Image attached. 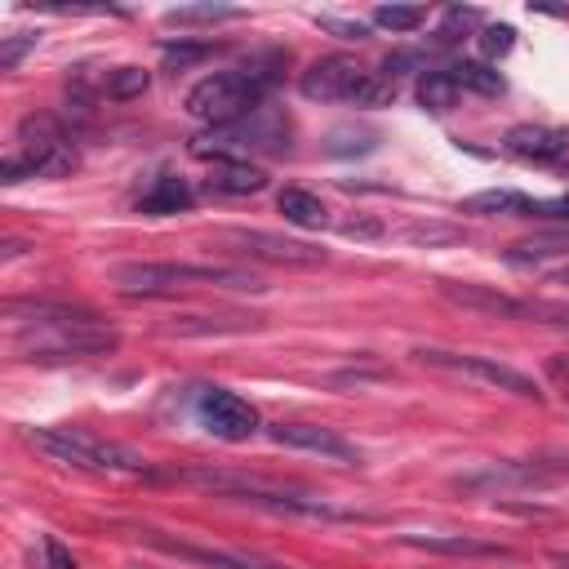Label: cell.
<instances>
[{"label":"cell","instance_id":"16","mask_svg":"<svg viewBox=\"0 0 569 569\" xmlns=\"http://www.w3.org/2000/svg\"><path fill=\"white\" fill-rule=\"evenodd\" d=\"M156 547L191 560V565H204V569H289V565H276V560H262V556H240V551H209V547H191V542H169L160 533H151Z\"/></svg>","mask_w":569,"mask_h":569},{"label":"cell","instance_id":"19","mask_svg":"<svg viewBox=\"0 0 569 569\" xmlns=\"http://www.w3.org/2000/svg\"><path fill=\"white\" fill-rule=\"evenodd\" d=\"M276 209L284 213V222L307 227V231H320V227L329 222L325 200H320V196H311V191H302V187H284V191L276 196Z\"/></svg>","mask_w":569,"mask_h":569},{"label":"cell","instance_id":"6","mask_svg":"<svg viewBox=\"0 0 569 569\" xmlns=\"http://www.w3.org/2000/svg\"><path fill=\"white\" fill-rule=\"evenodd\" d=\"M76 169V147L49 116H27L13 133V147L0 160V182L22 178H62Z\"/></svg>","mask_w":569,"mask_h":569},{"label":"cell","instance_id":"14","mask_svg":"<svg viewBox=\"0 0 569 569\" xmlns=\"http://www.w3.org/2000/svg\"><path fill=\"white\" fill-rule=\"evenodd\" d=\"M502 147L511 151V156H520V160H538V164H551V160H560L565 151H569V133L565 129H551V124H511L507 133H502Z\"/></svg>","mask_w":569,"mask_h":569},{"label":"cell","instance_id":"11","mask_svg":"<svg viewBox=\"0 0 569 569\" xmlns=\"http://www.w3.org/2000/svg\"><path fill=\"white\" fill-rule=\"evenodd\" d=\"M196 413H200L204 431L218 436V440H227V445H240V440H249V436L258 431V409H253L244 396L222 391V387H209V391L200 396Z\"/></svg>","mask_w":569,"mask_h":569},{"label":"cell","instance_id":"35","mask_svg":"<svg viewBox=\"0 0 569 569\" xmlns=\"http://www.w3.org/2000/svg\"><path fill=\"white\" fill-rule=\"evenodd\" d=\"M204 53H209V44H182V49L164 44V58L178 62V67H187V62H196V58H204Z\"/></svg>","mask_w":569,"mask_h":569},{"label":"cell","instance_id":"21","mask_svg":"<svg viewBox=\"0 0 569 569\" xmlns=\"http://www.w3.org/2000/svg\"><path fill=\"white\" fill-rule=\"evenodd\" d=\"M147 89H151V71H147V67H133V62L111 67V71L102 76V93H107V98H116V102L142 98Z\"/></svg>","mask_w":569,"mask_h":569},{"label":"cell","instance_id":"23","mask_svg":"<svg viewBox=\"0 0 569 569\" xmlns=\"http://www.w3.org/2000/svg\"><path fill=\"white\" fill-rule=\"evenodd\" d=\"M449 76H453L458 89H471V93H485V98H498L507 89V80L489 62H453Z\"/></svg>","mask_w":569,"mask_h":569},{"label":"cell","instance_id":"9","mask_svg":"<svg viewBox=\"0 0 569 569\" xmlns=\"http://www.w3.org/2000/svg\"><path fill=\"white\" fill-rule=\"evenodd\" d=\"M213 240L222 249H231L240 258H258V262H280V267H316V262H325V249H316L307 240H293V236L262 231V227H227Z\"/></svg>","mask_w":569,"mask_h":569},{"label":"cell","instance_id":"32","mask_svg":"<svg viewBox=\"0 0 569 569\" xmlns=\"http://www.w3.org/2000/svg\"><path fill=\"white\" fill-rule=\"evenodd\" d=\"M36 40H40V36H31V31L4 36V40H0V71H13V67L22 62V53H27V49H36Z\"/></svg>","mask_w":569,"mask_h":569},{"label":"cell","instance_id":"22","mask_svg":"<svg viewBox=\"0 0 569 569\" xmlns=\"http://www.w3.org/2000/svg\"><path fill=\"white\" fill-rule=\"evenodd\" d=\"M258 320L249 316H222V320H213V316H178L173 325H164V333H178V338H191V333H244V329H253Z\"/></svg>","mask_w":569,"mask_h":569},{"label":"cell","instance_id":"17","mask_svg":"<svg viewBox=\"0 0 569 569\" xmlns=\"http://www.w3.org/2000/svg\"><path fill=\"white\" fill-rule=\"evenodd\" d=\"M267 187V173L249 160H218L204 178V191L213 196H258Z\"/></svg>","mask_w":569,"mask_h":569},{"label":"cell","instance_id":"39","mask_svg":"<svg viewBox=\"0 0 569 569\" xmlns=\"http://www.w3.org/2000/svg\"><path fill=\"white\" fill-rule=\"evenodd\" d=\"M129 569H142V565H129Z\"/></svg>","mask_w":569,"mask_h":569},{"label":"cell","instance_id":"3","mask_svg":"<svg viewBox=\"0 0 569 569\" xmlns=\"http://www.w3.org/2000/svg\"><path fill=\"white\" fill-rule=\"evenodd\" d=\"M173 480L182 485H196V489H213V493H231L240 502H253V507H267L276 516H307V520H365V511H351V507H338L329 498H316V493H302V489H284V485H271V480H258V476H236V471H213V467H178L169 471Z\"/></svg>","mask_w":569,"mask_h":569},{"label":"cell","instance_id":"29","mask_svg":"<svg viewBox=\"0 0 569 569\" xmlns=\"http://www.w3.org/2000/svg\"><path fill=\"white\" fill-rule=\"evenodd\" d=\"M405 240L427 244V249H436V244H458V240H462V227H449V222H418V227L405 231Z\"/></svg>","mask_w":569,"mask_h":569},{"label":"cell","instance_id":"4","mask_svg":"<svg viewBox=\"0 0 569 569\" xmlns=\"http://www.w3.org/2000/svg\"><path fill=\"white\" fill-rule=\"evenodd\" d=\"M111 284L120 293H142V298H160L187 284H213V289H231V293H262L267 280L244 271V267H227V262H120L111 267Z\"/></svg>","mask_w":569,"mask_h":569},{"label":"cell","instance_id":"28","mask_svg":"<svg viewBox=\"0 0 569 569\" xmlns=\"http://www.w3.org/2000/svg\"><path fill=\"white\" fill-rule=\"evenodd\" d=\"M560 249H569V236H538V240H520V244H511L507 262H538V258L560 253Z\"/></svg>","mask_w":569,"mask_h":569},{"label":"cell","instance_id":"8","mask_svg":"<svg viewBox=\"0 0 569 569\" xmlns=\"http://www.w3.org/2000/svg\"><path fill=\"white\" fill-rule=\"evenodd\" d=\"M422 365L431 369H445V373H458V378H471L480 387H493V391H511L520 400H542V391L533 387V378H525L520 369L493 360V356H471V351H449V347H418L413 351Z\"/></svg>","mask_w":569,"mask_h":569},{"label":"cell","instance_id":"36","mask_svg":"<svg viewBox=\"0 0 569 569\" xmlns=\"http://www.w3.org/2000/svg\"><path fill=\"white\" fill-rule=\"evenodd\" d=\"M382 227L373 222V218H351V222H342V236H378Z\"/></svg>","mask_w":569,"mask_h":569},{"label":"cell","instance_id":"40","mask_svg":"<svg viewBox=\"0 0 569 569\" xmlns=\"http://www.w3.org/2000/svg\"><path fill=\"white\" fill-rule=\"evenodd\" d=\"M565 276H569V267H565Z\"/></svg>","mask_w":569,"mask_h":569},{"label":"cell","instance_id":"33","mask_svg":"<svg viewBox=\"0 0 569 569\" xmlns=\"http://www.w3.org/2000/svg\"><path fill=\"white\" fill-rule=\"evenodd\" d=\"M40 551H44V569H80L76 556H71V551L62 547V538H53V533H44Z\"/></svg>","mask_w":569,"mask_h":569},{"label":"cell","instance_id":"24","mask_svg":"<svg viewBox=\"0 0 569 569\" xmlns=\"http://www.w3.org/2000/svg\"><path fill=\"white\" fill-rule=\"evenodd\" d=\"M373 147H378V129H369V124H338L325 138V151L329 156H365Z\"/></svg>","mask_w":569,"mask_h":569},{"label":"cell","instance_id":"20","mask_svg":"<svg viewBox=\"0 0 569 569\" xmlns=\"http://www.w3.org/2000/svg\"><path fill=\"white\" fill-rule=\"evenodd\" d=\"M458 84H453V76H449V67H431V71H422L418 76V107L422 111H449L453 102H458Z\"/></svg>","mask_w":569,"mask_h":569},{"label":"cell","instance_id":"18","mask_svg":"<svg viewBox=\"0 0 569 569\" xmlns=\"http://www.w3.org/2000/svg\"><path fill=\"white\" fill-rule=\"evenodd\" d=\"M191 200H196V191H191L178 173H160V178L142 191L138 209L151 213V218H164V213H182V209H191Z\"/></svg>","mask_w":569,"mask_h":569},{"label":"cell","instance_id":"34","mask_svg":"<svg viewBox=\"0 0 569 569\" xmlns=\"http://www.w3.org/2000/svg\"><path fill=\"white\" fill-rule=\"evenodd\" d=\"M547 378H551V387L565 396V405H569V356H551L547 360Z\"/></svg>","mask_w":569,"mask_h":569},{"label":"cell","instance_id":"2","mask_svg":"<svg viewBox=\"0 0 569 569\" xmlns=\"http://www.w3.org/2000/svg\"><path fill=\"white\" fill-rule=\"evenodd\" d=\"M280 62L284 58L271 53V58H262L253 67H231V71H213V76L196 80L187 89V98H182L187 116L209 124V129H222V124H236V120L253 116L267 102V89L276 84V67Z\"/></svg>","mask_w":569,"mask_h":569},{"label":"cell","instance_id":"5","mask_svg":"<svg viewBox=\"0 0 569 569\" xmlns=\"http://www.w3.org/2000/svg\"><path fill=\"white\" fill-rule=\"evenodd\" d=\"M22 440L62 467H76V471H98V476H151L156 471L142 453L111 445V440L80 431V427H22Z\"/></svg>","mask_w":569,"mask_h":569},{"label":"cell","instance_id":"31","mask_svg":"<svg viewBox=\"0 0 569 569\" xmlns=\"http://www.w3.org/2000/svg\"><path fill=\"white\" fill-rule=\"evenodd\" d=\"M511 44H516V27H507V22H489L480 31V53L485 58H502V53H511Z\"/></svg>","mask_w":569,"mask_h":569},{"label":"cell","instance_id":"37","mask_svg":"<svg viewBox=\"0 0 569 569\" xmlns=\"http://www.w3.org/2000/svg\"><path fill=\"white\" fill-rule=\"evenodd\" d=\"M18 253H22V244H18V240H4V253H0V258L9 262V258H18Z\"/></svg>","mask_w":569,"mask_h":569},{"label":"cell","instance_id":"10","mask_svg":"<svg viewBox=\"0 0 569 569\" xmlns=\"http://www.w3.org/2000/svg\"><path fill=\"white\" fill-rule=\"evenodd\" d=\"M365 76H369V67H360L356 58L329 53V58H316V62L298 76V93L311 98V102H351Z\"/></svg>","mask_w":569,"mask_h":569},{"label":"cell","instance_id":"38","mask_svg":"<svg viewBox=\"0 0 569 569\" xmlns=\"http://www.w3.org/2000/svg\"><path fill=\"white\" fill-rule=\"evenodd\" d=\"M551 560H556L560 569H569V551H551Z\"/></svg>","mask_w":569,"mask_h":569},{"label":"cell","instance_id":"25","mask_svg":"<svg viewBox=\"0 0 569 569\" xmlns=\"http://www.w3.org/2000/svg\"><path fill=\"white\" fill-rule=\"evenodd\" d=\"M422 22H427V9H422V4H378V9H373V27L396 31V36L418 31Z\"/></svg>","mask_w":569,"mask_h":569},{"label":"cell","instance_id":"1","mask_svg":"<svg viewBox=\"0 0 569 569\" xmlns=\"http://www.w3.org/2000/svg\"><path fill=\"white\" fill-rule=\"evenodd\" d=\"M4 316L13 320V356L18 360H93L120 347V333L80 302H9Z\"/></svg>","mask_w":569,"mask_h":569},{"label":"cell","instance_id":"12","mask_svg":"<svg viewBox=\"0 0 569 569\" xmlns=\"http://www.w3.org/2000/svg\"><path fill=\"white\" fill-rule=\"evenodd\" d=\"M267 436L284 449H307V453H320L333 462H360L356 445L347 436H338L333 427H320V422H271Z\"/></svg>","mask_w":569,"mask_h":569},{"label":"cell","instance_id":"27","mask_svg":"<svg viewBox=\"0 0 569 569\" xmlns=\"http://www.w3.org/2000/svg\"><path fill=\"white\" fill-rule=\"evenodd\" d=\"M391 102H396V80L382 71H369L351 98V107H391Z\"/></svg>","mask_w":569,"mask_h":569},{"label":"cell","instance_id":"13","mask_svg":"<svg viewBox=\"0 0 569 569\" xmlns=\"http://www.w3.org/2000/svg\"><path fill=\"white\" fill-rule=\"evenodd\" d=\"M440 293L467 311H485V316H502V320H520V316H533L538 307L533 302H520L511 293H498L489 284H471V280H440Z\"/></svg>","mask_w":569,"mask_h":569},{"label":"cell","instance_id":"7","mask_svg":"<svg viewBox=\"0 0 569 569\" xmlns=\"http://www.w3.org/2000/svg\"><path fill=\"white\" fill-rule=\"evenodd\" d=\"M280 151H289V116L267 107V102L236 124H222V129L191 138V156H213V164L218 160H244V156H280Z\"/></svg>","mask_w":569,"mask_h":569},{"label":"cell","instance_id":"30","mask_svg":"<svg viewBox=\"0 0 569 569\" xmlns=\"http://www.w3.org/2000/svg\"><path fill=\"white\" fill-rule=\"evenodd\" d=\"M316 27L338 36V40H369V22L360 18H338V13H316Z\"/></svg>","mask_w":569,"mask_h":569},{"label":"cell","instance_id":"15","mask_svg":"<svg viewBox=\"0 0 569 569\" xmlns=\"http://www.w3.org/2000/svg\"><path fill=\"white\" fill-rule=\"evenodd\" d=\"M396 542L431 551V556H511V547L489 542V538H471V533H396Z\"/></svg>","mask_w":569,"mask_h":569},{"label":"cell","instance_id":"26","mask_svg":"<svg viewBox=\"0 0 569 569\" xmlns=\"http://www.w3.org/2000/svg\"><path fill=\"white\" fill-rule=\"evenodd\" d=\"M244 9H236V4H178V9H169L164 13V22L169 27H187V22H231V18H240Z\"/></svg>","mask_w":569,"mask_h":569}]
</instances>
